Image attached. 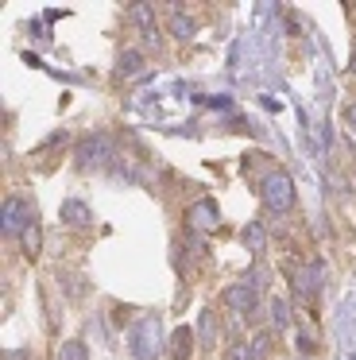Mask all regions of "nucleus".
<instances>
[{"label": "nucleus", "instance_id": "1", "mask_svg": "<svg viewBox=\"0 0 356 360\" xmlns=\"http://www.w3.org/2000/svg\"><path fill=\"white\" fill-rule=\"evenodd\" d=\"M260 194H263V205L271 213H286L294 205V182L286 171H271L267 179L260 182Z\"/></svg>", "mask_w": 356, "mask_h": 360}, {"label": "nucleus", "instance_id": "2", "mask_svg": "<svg viewBox=\"0 0 356 360\" xmlns=\"http://www.w3.org/2000/svg\"><path fill=\"white\" fill-rule=\"evenodd\" d=\"M27 225H35V210H31L27 198H20V194L4 198V205H0V233L4 236H23Z\"/></svg>", "mask_w": 356, "mask_h": 360}, {"label": "nucleus", "instance_id": "3", "mask_svg": "<svg viewBox=\"0 0 356 360\" xmlns=\"http://www.w3.org/2000/svg\"><path fill=\"white\" fill-rule=\"evenodd\" d=\"M108 159H113V140H108L105 132H93V136H82L74 148V163L82 167V171H89V167H105Z\"/></svg>", "mask_w": 356, "mask_h": 360}, {"label": "nucleus", "instance_id": "4", "mask_svg": "<svg viewBox=\"0 0 356 360\" xmlns=\"http://www.w3.org/2000/svg\"><path fill=\"white\" fill-rule=\"evenodd\" d=\"M163 349L159 341V318H139L132 326V356L136 360H155V352Z\"/></svg>", "mask_w": 356, "mask_h": 360}, {"label": "nucleus", "instance_id": "5", "mask_svg": "<svg viewBox=\"0 0 356 360\" xmlns=\"http://www.w3.org/2000/svg\"><path fill=\"white\" fill-rule=\"evenodd\" d=\"M186 225H190L193 233H213V229H221V210H217V202H209V198L193 202L190 210H186Z\"/></svg>", "mask_w": 356, "mask_h": 360}, {"label": "nucleus", "instance_id": "6", "mask_svg": "<svg viewBox=\"0 0 356 360\" xmlns=\"http://www.w3.org/2000/svg\"><path fill=\"white\" fill-rule=\"evenodd\" d=\"M224 302H229L236 314L252 318V314H255V302H260V287H252V283H236V287L224 290Z\"/></svg>", "mask_w": 356, "mask_h": 360}, {"label": "nucleus", "instance_id": "7", "mask_svg": "<svg viewBox=\"0 0 356 360\" xmlns=\"http://www.w3.org/2000/svg\"><path fill=\"white\" fill-rule=\"evenodd\" d=\"M58 221L70 229H89L93 225V210L82 202V198H66V202L58 205Z\"/></svg>", "mask_w": 356, "mask_h": 360}, {"label": "nucleus", "instance_id": "8", "mask_svg": "<svg viewBox=\"0 0 356 360\" xmlns=\"http://www.w3.org/2000/svg\"><path fill=\"white\" fill-rule=\"evenodd\" d=\"M147 74V63L139 51H124L120 58H116V82H136Z\"/></svg>", "mask_w": 356, "mask_h": 360}, {"label": "nucleus", "instance_id": "9", "mask_svg": "<svg viewBox=\"0 0 356 360\" xmlns=\"http://www.w3.org/2000/svg\"><path fill=\"white\" fill-rule=\"evenodd\" d=\"M322 287H325V267L314 259V264L302 267V275H298V295L302 298H317V295H322Z\"/></svg>", "mask_w": 356, "mask_h": 360}, {"label": "nucleus", "instance_id": "10", "mask_svg": "<svg viewBox=\"0 0 356 360\" xmlns=\"http://www.w3.org/2000/svg\"><path fill=\"white\" fill-rule=\"evenodd\" d=\"M167 360H190V352H193V333L186 326H178L174 333H170V345H167Z\"/></svg>", "mask_w": 356, "mask_h": 360}, {"label": "nucleus", "instance_id": "11", "mask_svg": "<svg viewBox=\"0 0 356 360\" xmlns=\"http://www.w3.org/2000/svg\"><path fill=\"white\" fill-rule=\"evenodd\" d=\"M240 244H244L252 256H260L263 248H267V233H263V225L260 221H248L244 229H240Z\"/></svg>", "mask_w": 356, "mask_h": 360}, {"label": "nucleus", "instance_id": "12", "mask_svg": "<svg viewBox=\"0 0 356 360\" xmlns=\"http://www.w3.org/2000/svg\"><path fill=\"white\" fill-rule=\"evenodd\" d=\"M20 248H23V256H27V259H35L39 252H43V229H39V225H27V229H23Z\"/></svg>", "mask_w": 356, "mask_h": 360}, {"label": "nucleus", "instance_id": "13", "mask_svg": "<svg viewBox=\"0 0 356 360\" xmlns=\"http://www.w3.org/2000/svg\"><path fill=\"white\" fill-rule=\"evenodd\" d=\"M193 32H198V20L193 16H186V12H174V16H170V35H174V39H190Z\"/></svg>", "mask_w": 356, "mask_h": 360}, {"label": "nucleus", "instance_id": "14", "mask_svg": "<svg viewBox=\"0 0 356 360\" xmlns=\"http://www.w3.org/2000/svg\"><path fill=\"white\" fill-rule=\"evenodd\" d=\"M128 16L136 20L144 32H155V8L151 4H144V0H136V4H128Z\"/></svg>", "mask_w": 356, "mask_h": 360}, {"label": "nucleus", "instance_id": "15", "mask_svg": "<svg viewBox=\"0 0 356 360\" xmlns=\"http://www.w3.org/2000/svg\"><path fill=\"white\" fill-rule=\"evenodd\" d=\"M54 360H89V345L85 341H62Z\"/></svg>", "mask_w": 356, "mask_h": 360}, {"label": "nucleus", "instance_id": "16", "mask_svg": "<svg viewBox=\"0 0 356 360\" xmlns=\"http://www.w3.org/2000/svg\"><path fill=\"white\" fill-rule=\"evenodd\" d=\"M271 321H275V329H291V302H286V298H275V302H271Z\"/></svg>", "mask_w": 356, "mask_h": 360}, {"label": "nucleus", "instance_id": "17", "mask_svg": "<svg viewBox=\"0 0 356 360\" xmlns=\"http://www.w3.org/2000/svg\"><path fill=\"white\" fill-rule=\"evenodd\" d=\"M217 329H221V326H217V314L205 310V314H201V345H213L217 341Z\"/></svg>", "mask_w": 356, "mask_h": 360}, {"label": "nucleus", "instance_id": "18", "mask_svg": "<svg viewBox=\"0 0 356 360\" xmlns=\"http://www.w3.org/2000/svg\"><path fill=\"white\" fill-rule=\"evenodd\" d=\"M248 352H252V360H267L271 356V333H260L252 345H248Z\"/></svg>", "mask_w": 356, "mask_h": 360}, {"label": "nucleus", "instance_id": "19", "mask_svg": "<svg viewBox=\"0 0 356 360\" xmlns=\"http://www.w3.org/2000/svg\"><path fill=\"white\" fill-rule=\"evenodd\" d=\"M314 349H317L314 329H310V326H302V329H298V352H314Z\"/></svg>", "mask_w": 356, "mask_h": 360}, {"label": "nucleus", "instance_id": "20", "mask_svg": "<svg viewBox=\"0 0 356 360\" xmlns=\"http://www.w3.org/2000/svg\"><path fill=\"white\" fill-rule=\"evenodd\" d=\"M229 360H252V352H248V345H232V349H229Z\"/></svg>", "mask_w": 356, "mask_h": 360}, {"label": "nucleus", "instance_id": "21", "mask_svg": "<svg viewBox=\"0 0 356 360\" xmlns=\"http://www.w3.org/2000/svg\"><path fill=\"white\" fill-rule=\"evenodd\" d=\"M345 120H348V128L356 132V105H348V109H345Z\"/></svg>", "mask_w": 356, "mask_h": 360}, {"label": "nucleus", "instance_id": "22", "mask_svg": "<svg viewBox=\"0 0 356 360\" xmlns=\"http://www.w3.org/2000/svg\"><path fill=\"white\" fill-rule=\"evenodd\" d=\"M348 70H352V74H356V51H352V63H348Z\"/></svg>", "mask_w": 356, "mask_h": 360}, {"label": "nucleus", "instance_id": "23", "mask_svg": "<svg viewBox=\"0 0 356 360\" xmlns=\"http://www.w3.org/2000/svg\"><path fill=\"white\" fill-rule=\"evenodd\" d=\"M15 360H27V352H15Z\"/></svg>", "mask_w": 356, "mask_h": 360}]
</instances>
